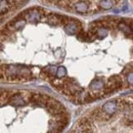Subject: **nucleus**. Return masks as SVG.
I'll return each instance as SVG.
<instances>
[{
  "instance_id": "nucleus-3",
  "label": "nucleus",
  "mask_w": 133,
  "mask_h": 133,
  "mask_svg": "<svg viewBox=\"0 0 133 133\" xmlns=\"http://www.w3.org/2000/svg\"><path fill=\"white\" fill-rule=\"evenodd\" d=\"M132 96L99 101L82 113L66 133H132Z\"/></svg>"
},
{
  "instance_id": "nucleus-2",
  "label": "nucleus",
  "mask_w": 133,
  "mask_h": 133,
  "mask_svg": "<svg viewBox=\"0 0 133 133\" xmlns=\"http://www.w3.org/2000/svg\"><path fill=\"white\" fill-rule=\"evenodd\" d=\"M72 113L56 96L41 90L0 87V133H66Z\"/></svg>"
},
{
  "instance_id": "nucleus-1",
  "label": "nucleus",
  "mask_w": 133,
  "mask_h": 133,
  "mask_svg": "<svg viewBox=\"0 0 133 133\" xmlns=\"http://www.w3.org/2000/svg\"><path fill=\"white\" fill-rule=\"evenodd\" d=\"M42 81L75 105L109 99L132 86V21L85 24L32 7L0 29V83Z\"/></svg>"
}]
</instances>
